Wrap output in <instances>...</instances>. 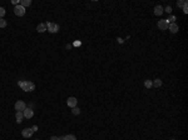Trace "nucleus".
Returning a JSON list of instances; mask_svg holds the SVG:
<instances>
[{"label": "nucleus", "instance_id": "f257e3e1", "mask_svg": "<svg viewBox=\"0 0 188 140\" xmlns=\"http://www.w3.org/2000/svg\"><path fill=\"white\" fill-rule=\"evenodd\" d=\"M18 85L24 91H33L35 89V84L32 83V81H18Z\"/></svg>", "mask_w": 188, "mask_h": 140}, {"label": "nucleus", "instance_id": "f03ea898", "mask_svg": "<svg viewBox=\"0 0 188 140\" xmlns=\"http://www.w3.org/2000/svg\"><path fill=\"white\" fill-rule=\"evenodd\" d=\"M46 25V30L49 31V33H51V34H55V33H58L59 31V25L58 24H55V23H46L45 24Z\"/></svg>", "mask_w": 188, "mask_h": 140}, {"label": "nucleus", "instance_id": "7ed1b4c3", "mask_svg": "<svg viewBox=\"0 0 188 140\" xmlns=\"http://www.w3.org/2000/svg\"><path fill=\"white\" fill-rule=\"evenodd\" d=\"M14 13H15V15H18V16H23V15L25 14V8H23L20 4H19V5H15V6H14Z\"/></svg>", "mask_w": 188, "mask_h": 140}, {"label": "nucleus", "instance_id": "20e7f679", "mask_svg": "<svg viewBox=\"0 0 188 140\" xmlns=\"http://www.w3.org/2000/svg\"><path fill=\"white\" fill-rule=\"evenodd\" d=\"M25 108H26V104H25L23 100H18V101L15 103V110H16V111H24Z\"/></svg>", "mask_w": 188, "mask_h": 140}, {"label": "nucleus", "instance_id": "39448f33", "mask_svg": "<svg viewBox=\"0 0 188 140\" xmlns=\"http://www.w3.org/2000/svg\"><path fill=\"white\" fill-rule=\"evenodd\" d=\"M23 115H24V118H26V119H32V118L34 116V110L30 109V108H25V110L23 111Z\"/></svg>", "mask_w": 188, "mask_h": 140}, {"label": "nucleus", "instance_id": "423d86ee", "mask_svg": "<svg viewBox=\"0 0 188 140\" xmlns=\"http://www.w3.org/2000/svg\"><path fill=\"white\" fill-rule=\"evenodd\" d=\"M168 25H169V24H168V21H167L166 19L158 21V28H159L160 30H167V29H168Z\"/></svg>", "mask_w": 188, "mask_h": 140}, {"label": "nucleus", "instance_id": "0eeeda50", "mask_svg": "<svg viewBox=\"0 0 188 140\" xmlns=\"http://www.w3.org/2000/svg\"><path fill=\"white\" fill-rule=\"evenodd\" d=\"M33 134H34V131H33L30 128H26V129H24V130L21 131V135H23L24 138H32Z\"/></svg>", "mask_w": 188, "mask_h": 140}, {"label": "nucleus", "instance_id": "6e6552de", "mask_svg": "<svg viewBox=\"0 0 188 140\" xmlns=\"http://www.w3.org/2000/svg\"><path fill=\"white\" fill-rule=\"evenodd\" d=\"M67 104L68 106H70V108H75L76 104H78V100L75 99L74 96H70V98H68V100H67Z\"/></svg>", "mask_w": 188, "mask_h": 140}, {"label": "nucleus", "instance_id": "1a4fd4ad", "mask_svg": "<svg viewBox=\"0 0 188 140\" xmlns=\"http://www.w3.org/2000/svg\"><path fill=\"white\" fill-rule=\"evenodd\" d=\"M168 29L171 30V33H172V34H176V33L178 31V25H177L176 23H173V24H169V25H168Z\"/></svg>", "mask_w": 188, "mask_h": 140}, {"label": "nucleus", "instance_id": "9d476101", "mask_svg": "<svg viewBox=\"0 0 188 140\" xmlns=\"http://www.w3.org/2000/svg\"><path fill=\"white\" fill-rule=\"evenodd\" d=\"M15 118H16V123H18V124H20V123L23 121V119H24L23 111H16V114H15Z\"/></svg>", "mask_w": 188, "mask_h": 140}, {"label": "nucleus", "instance_id": "9b49d317", "mask_svg": "<svg viewBox=\"0 0 188 140\" xmlns=\"http://www.w3.org/2000/svg\"><path fill=\"white\" fill-rule=\"evenodd\" d=\"M163 11H164V9H163L160 5H157V6L154 8V14H155V15H158V16H159V15H162V14H163Z\"/></svg>", "mask_w": 188, "mask_h": 140}, {"label": "nucleus", "instance_id": "f8f14e48", "mask_svg": "<svg viewBox=\"0 0 188 140\" xmlns=\"http://www.w3.org/2000/svg\"><path fill=\"white\" fill-rule=\"evenodd\" d=\"M37 30L39 31V33H44V31H46V25H45V24H43V23H41V24H39V25L37 26Z\"/></svg>", "mask_w": 188, "mask_h": 140}, {"label": "nucleus", "instance_id": "ddd939ff", "mask_svg": "<svg viewBox=\"0 0 188 140\" xmlns=\"http://www.w3.org/2000/svg\"><path fill=\"white\" fill-rule=\"evenodd\" d=\"M152 84H153L152 86H154V88H159V86L162 85V80H160V79H155L154 81H152Z\"/></svg>", "mask_w": 188, "mask_h": 140}, {"label": "nucleus", "instance_id": "4468645a", "mask_svg": "<svg viewBox=\"0 0 188 140\" xmlns=\"http://www.w3.org/2000/svg\"><path fill=\"white\" fill-rule=\"evenodd\" d=\"M32 4V0H21L20 1V5L23 6V8H26V6H29Z\"/></svg>", "mask_w": 188, "mask_h": 140}, {"label": "nucleus", "instance_id": "2eb2a0df", "mask_svg": "<svg viewBox=\"0 0 188 140\" xmlns=\"http://www.w3.org/2000/svg\"><path fill=\"white\" fill-rule=\"evenodd\" d=\"M167 21H168V24H173L174 21H176V16H173V15H171L168 19H166Z\"/></svg>", "mask_w": 188, "mask_h": 140}, {"label": "nucleus", "instance_id": "dca6fc26", "mask_svg": "<svg viewBox=\"0 0 188 140\" xmlns=\"http://www.w3.org/2000/svg\"><path fill=\"white\" fill-rule=\"evenodd\" d=\"M184 4H186V0H178V1H177V6H178V8H183Z\"/></svg>", "mask_w": 188, "mask_h": 140}, {"label": "nucleus", "instance_id": "f3484780", "mask_svg": "<svg viewBox=\"0 0 188 140\" xmlns=\"http://www.w3.org/2000/svg\"><path fill=\"white\" fill-rule=\"evenodd\" d=\"M152 85H153V84H152V81H150V80H146V81H144V86H146L147 89H150V88H152Z\"/></svg>", "mask_w": 188, "mask_h": 140}, {"label": "nucleus", "instance_id": "a211bd4d", "mask_svg": "<svg viewBox=\"0 0 188 140\" xmlns=\"http://www.w3.org/2000/svg\"><path fill=\"white\" fill-rule=\"evenodd\" d=\"M72 113H73L74 115H79V114H80V109L75 106V108H73V110H72Z\"/></svg>", "mask_w": 188, "mask_h": 140}, {"label": "nucleus", "instance_id": "6ab92c4d", "mask_svg": "<svg viewBox=\"0 0 188 140\" xmlns=\"http://www.w3.org/2000/svg\"><path fill=\"white\" fill-rule=\"evenodd\" d=\"M64 140H76V138H75L74 135H65Z\"/></svg>", "mask_w": 188, "mask_h": 140}, {"label": "nucleus", "instance_id": "aec40b11", "mask_svg": "<svg viewBox=\"0 0 188 140\" xmlns=\"http://www.w3.org/2000/svg\"><path fill=\"white\" fill-rule=\"evenodd\" d=\"M6 26V21L4 19H0V28H5Z\"/></svg>", "mask_w": 188, "mask_h": 140}, {"label": "nucleus", "instance_id": "412c9836", "mask_svg": "<svg viewBox=\"0 0 188 140\" xmlns=\"http://www.w3.org/2000/svg\"><path fill=\"white\" fill-rule=\"evenodd\" d=\"M5 15V9L0 6V19H3V16Z\"/></svg>", "mask_w": 188, "mask_h": 140}, {"label": "nucleus", "instance_id": "4be33fe9", "mask_svg": "<svg viewBox=\"0 0 188 140\" xmlns=\"http://www.w3.org/2000/svg\"><path fill=\"white\" fill-rule=\"evenodd\" d=\"M183 13H184V14H187V13H188V6H187V1H186V4H184V6H183Z\"/></svg>", "mask_w": 188, "mask_h": 140}, {"label": "nucleus", "instance_id": "5701e85b", "mask_svg": "<svg viewBox=\"0 0 188 140\" xmlns=\"http://www.w3.org/2000/svg\"><path fill=\"white\" fill-rule=\"evenodd\" d=\"M164 11H167V13H169V14H171V11H172V8H171V6H167V8L164 9Z\"/></svg>", "mask_w": 188, "mask_h": 140}, {"label": "nucleus", "instance_id": "b1692460", "mask_svg": "<svg viewBox=\"0 0 188 140\" xmlns=\"http://www.w3.org/2000/svg\"><path fill=\"white\" fill-rule=\"evenodd\" d=\"M32 130H33V131L35 133V131L38 130V125H33V126H32Z\"/></svg>", "mask_w": 188, "mask_h": 140}, {"label": "nucleus", "instance_id": "393cba45", "mask_svg": "<svg viewBox=\"0 0 188 140\" xmlns=\"http://www.w3.org/2000/svg\"><path fill=\"white\" fill-rule=\"evenodd\" d=\"M50 140H59V138H58V136H51Z\"/></svg>", "mask_w": 188, "mask_h": 140}, {"label": "nucleus", "instance_id": "a878e982", "mask_svg": "<svg viewBox=\"0 0 188 140\" xmlns=\"http://www.w3.org/2000/svg\"><path fill=\"white\" fill-rule=\"evenodd\" d=\"M117 40H118V43H119V44H122V43H123V39H120V38H118Z\"/></svg>", "mask_w": 188, "mask_h": 140}, {"label": "nucleus", "instance_id": "bb28decb", "mask_svg": "<svg viewBox=\"0 0 188 140\" xmlns=\"http://www.w3.org/2000/svg\"><path fill=\"white\" fill-rule=\"evenodd\" d=\"M74 45H75V46H78V45H80V43H79V41H75Z\"/></svg>", "mask_w": 188, "mask_h": 140}, {"label": "nucleus", "instance_id": "cd10ccee", "mask_svg": "<svg viewBox=\"0 0 188 140\" xmlns=\"http://www.w3.org/2000/svg\"><path fill=\"white\" fill-rule=\"evenodd\" d=\"M38 140H39V139H38Z\"/></svg>", "mask_w": 188, "mask_h": 140}, {"label": "nucleus", "instance_id": "c85d7f7f", "mask_svg": "<svg viewBox=\"0 0 188 140\" xmlns=\"http://www.w3.org/2000/svg\"><path fill=\"white\" fill-rule=\"evenodd\" d=\"M172 140H173V139H172Z\"/></svg>", "mask_w": 188, "mask_h": 140}]
</instances>
